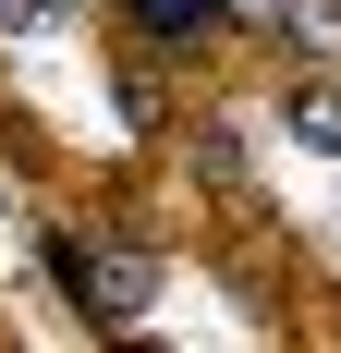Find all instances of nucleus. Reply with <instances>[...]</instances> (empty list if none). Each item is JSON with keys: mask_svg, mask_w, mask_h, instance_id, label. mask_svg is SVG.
Wrapping results in <instances>:
<instances>
[{"mask_svg": "<svg viewBox=\"0 0 341 353\" xmlns=\"http://www.w3.org/2000/svg\"><path fill=\"white\" fill-rule=\"evenodd\" d=\"M0 208H12V183H0Z\"/></svg>", "mask_w": 341, "mask_h": 353, "instance_id": "obj_3", "label": "nucleus"}, {"mask_svg": "<svg viewBox=\"0 0 341 353\" xmlns=\"http://www.w3.org/2000/svg\"><path fill=\"white\" fill-rule=\"evenodd\" d=\"M293 134H305V146H341V85H293Z\"/></svg>", "mask_w": 341, "mask_h": 353, "instance_id": "obj_1", "label": "nucleus"}, {"mask_svg": "<svg viewBox=\"0 0 341 353\" xmlns=\"http://www.w3.org/2000/svg\"><path fill=\"white\" fill-rule=\"evenodd\" d=\"M135 12H146L159 37H207V25H220V0H135Z\"/></svg>", "mask_w": 341, "mask_h": 353, "instance_id": "obj_2", "label": "nucleus"}]
</instances>
